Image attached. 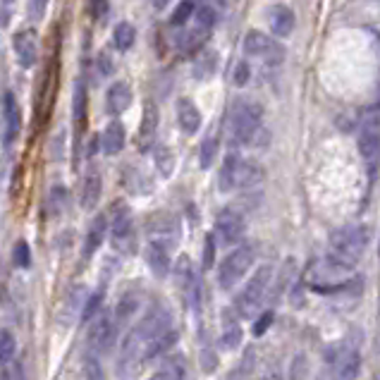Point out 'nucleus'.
I'll use <instances>...</instances> for the list:
<instances>
[{
  "instance_id": "nucleus-1",
  "label": "nucleus",
  "mask_w": 380,
  "mask_h": 380,
  "mask_svg": "<svg viewBox=\"0 0 380 380\" xmlns=\"http://www.w3.org/2000/svg\"><path fill=\"white\" fill-rule=\"evenodd\" d=\"M304 285L318 294H337L347 292L361 285V277L354 273V268L342 265L330 256L316 258L304 270Z\"/></svg>"
},
{
  "instance_id": "nucleus-2",
  "label": "nucleus",
  "mask_w": 380,
  "mask_h": 380,
  "mask_svg": "<svg viewBox=\"0 0 380 380\" xmlns=\"http://www.w3.org/2000/svg\"><path fill=\"white\" fill-rule=\"evenodd\" d=\"M369 239H371V230L369 225H347V227H340L330 234V258L340 261L342 265H349L354 268L361 256H364L366 246H369Z\"/></svg>"
},
{
  "instance_id": "nucleus-3",
  "label": "nucleus",
  "mask_w": 380,
  "mask_h": 380,
  "mask_svg": "<svg viewBox=\"0 0 380 380\" xmlns=\"http://www.w3.org/2000/svg\"><path fill=\"white\" fill-rule=\"evenodd\" d=\"M263 108L256 101L239 99L230 110V139L237 146L256 144V137L261 134Z\"/></svg>"
},
{
  "instance_id": "nucleus-4",
  "label": "nucleus",
  "mask_w": 380,
  "mask_h": 380,
  "mask_svg": "<svg viewBox=\"0 0 380 380\" xmlns=\"http://www.w3.org/2000/svg\"><path fill=\"white\" fill-rule=\"evenodd\" d=\"M263 182V167L256 160L242 158L237 153H230L222 163V170L218 177V184L222 191L232 189H251V186Z\"/></svg>"
},
{
  "instance_id": "nucleus-5",
  "label": "nucleus",
  "mask_w": 380,
  "mask_h": 380,
  "mask_svg": "<svg viewBox=\"0 0 380 380\" xmlns=\"http://www.w3.org/2000/svg\"><path fill=\"white\" fill-rule=\"evenodd\" d=\"M110 225H108V232H110V244L113 249L122 256H134L139 251V234L134 218H132V208L127 203L118 201L110 210Z\"/></svg>"
},
{
  "instance_id": "nucleus-6",
  "label": "nucleus",
  "mask_w": 380,
  "mask_h": 380,
  "mask_svg": "<svg viewBox=\"0 0 380 380\" xmlns=\"http://www.w3.org/2000/svg\"><path fill=\"white\" fill-rule=\"evenodd\" d=\"M270 280H273V268L270 265H261V268L256 270L249 282L244 285L242 292L237 294V299H234V313H237L239 318H253L261 309L265 294H268L270 289Z\"/></svg>"
},
{
  "instance_id": "nucleus-7",
  "label": "nucleus",
  "mask_w": 380,
  "mask_h": 380,
  "mask_svg": "<svg viewBox=\"0 0 380 380\" xmlns=\"http://www.w3.org/2000/svg\"><path fill=\"white\" fill-rule=\"evenodd\" d=\"M253 261H256V251H253L251 244H242L234 251L227 253L222 258L220 268H218V285L220 289H234L242 282V277L249 273Z\"/></svg>"
},
{
  "instance_id": "nucleus-8",
  "label": "nucleus",
  "mask_w": 380,
  "mask_h": 380,
  "mask_svg": "<svg viewBox=\"0 0 380 380\" xmlns=\"http://www.w3.org/2000/svg\"><path fill=\"white\" fill-rule=\"evenodd\" d=\"M359 153L361 160H364L366 170H369V177L376 179V175L380 170V115L378 113H369L364 118V125H361L359 132Z\"/></svg>"
},
{
  "instance_id": "nucleus-9",
  "label": "nucleus",
  "mask_w": 380,
  "mask_h": 380,
  "mask_svg": "<svg viewBox=\"0 0 380 380\" xmlns=\"http://www.w3.org/2000/svg\"><path fill=\"white\" fill-rule=\"evenodd\" d=\"M115 333H118V325L113 313H99L94 318L91 325H89V333H87V345L91 349V354H103L113 347L115 342Z\"/></svg>"
},
{
  "instance_id": "nucleus-10",
  "label": "nucleus",
  "mask_w": 380,
  "mask_h": 380,
  "mask_svg": "<svg viewBox=\"0 0 380 380\" xmlns=\"http://www.w3.org/2000/svg\"><path fill=\"white\" fill-rule=\"evenodd\" d=\"M328 361L333 366L337 380H357L359 371H361V357L359 349L352 345H335L330 347L328 352Z\"/></svg>"
},
{
  "instance_id": "nucleus-11",
  "label": "nucleus",
  "mask_w": 380,
  "mask_h": 380,
  "mask_svg": "<svg viewBox=\"0 0 380 380\" xmlns=\"http://www.w3.org/2000/svg\"><path fill=\"white\" fill-rule=\"evenodd\" d=\"M246 232V220L239 210L234 208H222L215 218V230L210 232L213 237H218L220 244H237Z\"/></svg>"
},
{
  "instance_id": "nucleus-12",
  "label": "nucleus",
  "mask_w": 380,
  "mask_h": 380,
  "mask_svg": "<svg viewBox=\"0 0 380 380\" xmlns=\"http://www.w3.org/2000/svg\"><path fill=\"white\" fill-rule=\"evenodd\" d=\"M244 53L253 58L268 60V63H280L285 51H282V46L277 44L273 36L258 32V29H251V32H246L244 36Z\"/></svg>"
},
{
  "instance_id": "nucleus-13",
  "label": "nucleus",
  "mask_w": 380,
  "mask_h": 380,
  "mask_svg": "<svg viewBox=\"0 0 380 380\" xmlns=\"http://www.w3.org/2000/svg\"><path fill=\"white\" fill-rule=\"evenodd\" d=\"M0 118H3V144L5 146H12V144L20 139V132H22V110H20V103H17V96L12 91L3 94V101H0Z\"/></svg>"
},
{
  "instance_id": "nucleus-14",
  "label": "nucleus",
  "mask_w": 380,
  "mask_h": 380,
  "mask_svg": "<svg viewBox=\"0 0 380 380\" xmlns=\"http://www.w3.org/2000/svg\"><path fill=\"white\" fill-rule=\"evenodd\" d=\"M12 48H15L17 63L24 70H32L36 60H39V41H36L34 29H20V32L12 36Z\"/></svg>"
},
{
  "instance_id": "nucleus-15",
  "label": "nucleus",
  "mask_w": 380,
  "mask_h": 380,
  "mask_svg": "<svg viewBox=\"0 0 380 380\" xmlns=\"http://www.w3.org/2000/svg\"><path fill=\"white\" fill-rule=\"evenodd\" d=\"M158 122H160L158 106H156L153 101H146V106H144L141 122H139V134H137L139 151H148L151 146H153L156 134H158Z\"/></svg>"
},
{
  "instance_id": "nucleus-16",
  "label": "nucleus",
  "mask_w": 380,
  "mask_h": 380,
  "mask_svg": "<svg viewBox=\"0 0 380 380\" xmlns=\"http://www.w3.org/2000/svg\"><path fill=\"white\" fill-rule=\"evenodd\" d=\"M72 120H75V139L80 144V139L87 132L89 125V91L87 84L82 80L75 84V96H72Z\"/></svg>"
},
{
  "instance_id": "nucleus-17",
  "label": "nucleus",
  "mask_w": 380,
  "mask_h": 380,
  "mask_svg": "<svg viewBox=\"0 0 380 380\" xmlns=\"http://www.w3.org/2000/svg\"><path fill=\"white\" fill-rule=\"evenodd\" d=\"M265 20H268V27L273 36L277 39H287L289 34L294 32V12L292 8H287V5H270L268 12H265Z\"/></svg>"
},
{
  "instance_id": "nucleus-18",
  "label": "nucleus",
  "mask_w": 380,
  "mask_h": 380,
  "mask_svg": "<svg viewBox=\"0 0 380 380\" xmlns=\"http://www.w3.org/2000/svg\"><path fill=\"white\" fill-rule=\"evenodd\" d=\"M242 321L232 309H225L220 313V345L225 349H237L242 345Z\"/></svg>"
},
{
  "instance_id": "nucleus-19",
  "label": "nucleus",
  "mask_w": 380,
  "mask_h": 380,
  "mask_svg": "<svg viewBox=\"0 0 380 380\" xmlns=\"http://www.w3.org/2000/svg\"><path fill=\"white\" fill-rule=\"evenodd\" d=\"M170 251H172L170 244L158 242V239H148L146 261H148V268L153 270L156 277H165L167 273H170Z\"/></svg>"
},
{
  "instance_id": "nucleus-20",
  "label": "nucleus",
  "mask_w": 380,
  "mask_h": 380,
  "mask_svg": "<svg viewBox=\"0 0 380 380\" xmlns=\"http://www.w3.org/2000/svg\"><path fill=\"white\" fill-rule=\"evenodd\" d=\"M106 234H108V218L103 213H99L91 220V225H89L87 237H84V244H82V258H84V261H89V258L99 251V246L103 244Z\"/></svg>"
},
{
  "instance_id": "nucleus-21",
  "label": "nucleus",
  "mask_w": 380,
  "mask_h": 380,
  "mask_svg": "<svg viewBox=\"0 0 380 380\" xmlns=\"http://www.w3.org/2000/svg\"><path fill=\"white\" fill-rule=\"evenodd\" d=\"M125 141H127V132H125V125L120 122V120L108 122L106 129L101 132V137H99L101 151H103L106 156H118L120 151L125 148Z\"/></svg>"
},
{
  "instance_id": "nucleus-22",
  "label": "nucleus",
  "mask_w": 380,
  "mask_h": 380,
  "mask_svg": "<svg viewBox=\"0 0 380 380\" xmlns=\"http://www.w3.org/2000/svg\"><path fill=\"white\" fill-rule=\"evenodd\" d=\"M132 106V87L127 82H115L110 84V89H108L106 94V108L110 115H122L127 108Z\"/></svg>"
},
{
  "instance_id": "nucleus-23",
  "label": "nucleus",
  "mask_w": 380,
  "mask_h": 380,
  "mask_svg": "<svg viewBox=\"0 0 380 380\" xmlns=\"http://www.w3.org/2000/svg\"><path fill=\"white\" fill-rule=\"evenodd\" d=\"M177 122H179V129L189 137L201 129V113H198V108L191 99L177 101Z\"/></svg>"
},
{
  "instance_id": "nucleus-24",
  "label": "nucleus",
  "mask_w": 380,
  "mask_h": 380,
  "mask_svg": "<svg viewBox=\"0 0 380 380\" xmlns=\"http://www.w3.org/2000/svg\"><path fill=\"white\" fill-rule=\"evenodd\" d=\"M101 194H103V182H101V175L99 170H89L84 175V182H82V208L84 210H94L99 206Z\"/></svg>"
},
{
  "instance_id": "nucleus-25",
  "label": "nucleus",
  "mask_w": 380,
  "mask_h": 380,
  "mask_svg": "<svg viewBox=\"0 0 380 380\" xmlns=\"http://www.w3.org/2000/svg\"><path fill=\"white\" fill-rule=\"evenodd\" d=\"M137 41V29L132 22H120L115 29H113V46L118 48L120 53H127Z\"/></svg>"
},
{
  "instance_id": "nucleus-26",
  "label": "nucleus",
  "mask_w": 380,
  "mask_h": 380,
  "mask_svg": "<svg viewBox=\"0 0 380 380\" xmlns=\"http://www.w3.org/2000/svg\"><path fill=\"white\" fill-rule=\"evenodd\" d=\"M218 148H220V141H218V137H215V134H208L206 139H203L201 151H198V165H201L203 170H208V167L215 163Z\"/></svg>"
},
{
  "instance_id": "nucleus-27",
  "label": "nucleus",
  "mask_w": 380,
  "mask_h": 380,
  "mask_svg": "<svg viewBox=\"0 0 380 380\" xmlns=\"http://www.w3.org/2000/svg\"><path fill=\"white\" fill-rule=\"evenodd\" d=\"M206 29H201V27H196L194 32H189L186 36H182L179 39V51L182 53H196V51H201L203 44H206Z\"/></svg>"
},
{
  "instance_id": "nucleus-28",
  "label": "nucleus",
  "mask_w": 380,
  "mask_h": 380,
  "mask_svg": "<svg viewBox=\"0 0 380 380\" xmlns=\"http://www.w3.org/2000/svg\"><path fill=\"white\" fill-rule=\"evenodd\" d=\"M153 160H156V167L163 177H170L172 170H175V156H172V148L170 146H156L153 151Z\"/></svg>"
},
{
  "instance_id": "nucleus-29",
  "label": "nucleus",
  "mask_w": 380,
  "mask_h": 380,
  "mask_svg": "<svg viewBox=\"0 0 380 380\" xmlns=\"http://www.w3.org/2000/svg\"><path fill=\"white\" fill-rule=\"evenodd\" d=\"M194 10H196L194 0H182V3L175 8L172 17H170V24H172V27H184V24L194 17Z\"/></svg>"
},
{
  "instance_id": "nucleus-30",
  "label": "nucleus",
  "mask_w": 380,
  "mask_h": 380,
  "mask_svg": "<svg viewBox=\"0 0 380 380\" xmlns=\"http://www.w3.org/2000/svg\"><path fill=\"white\" fill-rule=\"evenodd\" d=\"M17 340L10 330H0V364H8V361L15 357Z\"/></svg>"
},
{
  "instance_id": "nucleus-31",
  "label": "nucleus",
  "mask_w": 380,
  "mask_h": 380,
  "mask_svg": "<svg viewBox=\"0 0 380 380\" xmlns=\"http://www.w3.org/2000/svg\"><path fill=\"white\" fill-rule=\"evenodd\" d=\"M213 70H215V53H203L194 65L196 80H206V77L213 75Z\"/></svg>"
},
{
  "instance_id": "nucleus-32",
  "label": "nucleus",
  "mask_w": 380,
  "mask_h": 380,
  "mask_svg": "<svg viewBox=\"0 0 380 380\" xmlns=\"http://www.w3.org/2000/svg\"><path fill=\"white\" fill-rule=\"evenodd\" d=\"M137 299L134 297H122L120 299V304H118V309H115V313H113V318H115V325H120L122 321H127V318L134 313V309H137Z\"/></svg>"
},
{
  "instance_id": "nucleus-33",
  "label": "nucleus",
  "mask_w": 380,
  "mask_h": 380,
  "mask_svg": "<svg viewBox=\"0 0 380 380\" xmlns=\"http://www.w3.org/2000/svg\"><path fill=\"white\" fill-rule=\"evenodd\" d=\"M51 0H27V17L32 22H44Z\"/></svg>"
},
{
  "instance_id": "nucleus-34",
  "label": "nucleus",
  "mask_w": 380,
  "mask_h": 380,
  "mask_svg": "<svg viewBox=\"0 0 380 380\" xmlns=\"http://www.w3.org/2000/svg\"><path fill=\"white\" fill-rule=\"evenodd\" d=\"M12 263H15L17 268H29V265H32V251H29L27 242H17L15 251H12Z\"/></svg>"
},
{
  "instance_id": "nucleus-35",
  "label": "nucleus",
  "mask_w": 380,
  "mask_h": 380,
  "mask_svg": "<svg viewBox=\"0 0 380 380\" xmlns=\"http://www.w3.org/2000/svg\"><path fill=\"white\" fill-rule=\"evenodd\" d=\"M89 12L94 22H106V17L110 15V0H89Z\"/></svg>"
},
{
  "instance_id": "nucleus-36",
  "label": "nucleus",
  "mask_w": 380,
  "mask_h": 380,
  "mask_svg": "<svg viewBox=\"0 0 380 380\" xmlns=\"http://www.w3.org/2000/svg\"><path fill=\"white\" fill-rule=\"evenodd\" d=\"M101 301H103V297H101V292H96V294H91V297L87 299V304H84V309H82V321H84V323L91 321V318L99 316Z\"/></svg>"
},
{
  "instance_id": "nucleus-37",
  "label": "nucleus",
  "mask_w": 380,
  "mask_h": 380,
  "mask_svg": "<svg viewBox=\"0 0 380 380\" xmlns=\"http://www.w3.org/2000/svg\"><path fill=\"white\" fill-rule=\"evenodd\" d=\"M213 261H215V237L213 234H206V239H203V253H201V268L210 270Z\"/></svg>"
},
{
  "instance_id": "nucleus-38",
  "label": "nucleus",
  "mask_w": 380,
  "mask_h": 380,
  "mask_svg": "<svg viewBox=\"0 0 380 380\" xmlns=\"http://www.w3.org/2000/svg\"><path fill=\"white\" fill-rule=\"evenodd\" d=\"M84 378H87V380H106L103 378V369H101L99 359H96L94 354L84 361Z\"/></svg>"
},
{
  "instance_id": "nucleus-39",
  "label": "nucleus",
  "mask_w": 380,
  "mask_h": 380,
  "mask_svg": "<svg viewBox=\"0 0 380 380\" xmlns=\"http://www.w3.org/2000/svg\"><path fill=\"white\" fill-rule=\"evenodd\" d=\"M234 84L237 87H246L251 80V68H249V63H237V68H234Z\"/></svg>"
},
{
  "instance_id": "nucleus-40",
  "label": "nucleus",
  "mask_w": 380,
  "mask_h": 380,
  "mask_svg": "<svg viewBox=\"0 0 380 380\" xmlns=\"http://www.w3.org/2000/svg\"><path fill=\"white\" fill-rule=\"evenodd\" d=\"M196 22H198V27H201V29L210 32V27L215 24V12L210 8H201L196 12Z\"/></svg>"
},
{
  "instance_id": "nucleus-41",
  "label": "nucleus",
  "mask_w": 380,
  "mask_h": 380,
  "mask_svg": "<svg viewBox=\"0 0 380 380\" xmlns=\"http://www.w3.org/2000/svg\"><path fill=\"white\" fill-rule=\"evenodd\" d=\"M270 323H273V311H263L261 318H256V323H253V335L261 337L270 328Z\"/></svg>"
},
{
  "instance_id": "nucleus-42",
  "label": "nucleus",
  "mask_w": 380,
  "mask_h": 380,
  "mask_svg": "<svg viewBox=\"0 0 380 380\" xmlns=\"http://www.w3.org/2000/svg\"><path fill=\"white\" fill-rule=\"evenodd\" d=\"M12 10H15V0H0V27H8Z\"/></svg>"
},
{
  "instance_id": "nucleus-43",
  "label": "nucleus",
  "mask_w": 380,
  "mask_h": 380,
  "mask_svg": "<svg viewBox=\"0 0 380 380\" xmlns=\"http://www.w3.org/2000/svg\"><path fill=\"white\" fill-rule=\"evenodd\" d=\"M99 68H101V75H113V70H115V63H113V58L108 56L106 51L99 56Z\"/></svg>"
},
{
  "instance_id": "nucleus-44",
  "label": "nucleus",
  "mask_w": 380,
  "mask_h": 380,
  "mask_svg": "<svg viewBox=\"0 0 380 380\" xmlns=\"http://www.w3.org/2000/svg\"><path fill=\"white\" fill-rule=\"evenodd\" d=\"M261 380H280V371H277V366L275 364H265L263 366V376H261Z\"/></svg>"
},
{
  "instance_id": "nucleus-45",
  "label": "nucleus",
  "mask_w": 380,
  "mask_h": 380,
  "mask_svg": "<svg viewBox=\"0 0 380 380\" xmlns=\"http://www.w3.org/2000/svg\"><path fill=\"white\" fill-rule=\"evenodd\" d=\"M148 380H179V376L175 373L172 369H165V371H158V373H153Z\"/></svg>"
},
{
  "instance_id": "nucleus-46",
  "label": "nucleus",
  "mask_w": 380,
  "mask_h": 380,
  "mask_svg": "<svg viewBox=\"0 0 380 380\" xmlns=\"http://www.w3.org/2000/svg\"><path fill=\"white\" fill-rule=\"evenodd\" d=\"M167 3H170V0H151V5H153L156 10H163V8H165Z\"/></svg>"
}]
</instances>
